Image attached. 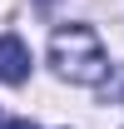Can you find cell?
<instances>
[{"mask_svg":"<svg viewBox=\"0 0 124 129\" xmlns=\"http://www.w3.org/2000/svg\"><path fill=\"white\" fill-rule=\"evenodd\" d=\"M50 64L70 84H104L109 75V50L89 25H60L50 35Z\"/></svg>","mask_w":124,"mask_h":129,"instance_id":"obj_1","label":"cell"},{"mask_svg":"<svg viewBox=\"0 0 124 129\" xmlns=\"http://www.w3.org/2000/svg\"><path fill=\"white\" fill-rule=\"evenodd\" d=\"M0 80L5 84H25L30 80V50L20 35H0Z\"/></svg>","mask_w":124,"mask_h":129,"instance_id":"obj_2","label":"cell"},{"mask_svg":"<svg viewBox=\"0 0 124 129\" xmlns=\"http://www.w3.org/2000/svg\"><path fill=\"white\" fill-rule=\"evenodd\" d=\"M5 129H35V124H30V119H10Z\"/></svg>","mask_w":124,"mask_h":129,"instance_id":"obj_3","label":"cell"},{"mask_svg":"<svg viewBox=\"0 0 124 129\" xmlns=\"http://www.w3.org/2000/svg\"><path fill=\"white\" fill-rule=\"evenodd\" d=\"M0 129H5V119H0Z\"/></svg>","mask_w":124,"mask_h":129,"instance_id":"obj_4","label":"cell"}]
</instances>
